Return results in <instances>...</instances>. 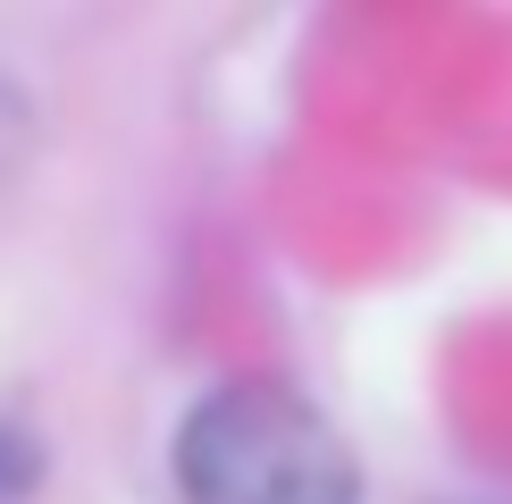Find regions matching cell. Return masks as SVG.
<instances>
[{
  "label": "cell",
  "instance_id": "6da1fadb",
  "mask_svg": "<svg viewBox=\"0 0 512 504\" xmlns=\"http://www.w3.org/2000/svg\"><path fill=\"white\" fill-rule=\"evenodd\" d=\"M177 496L185 504H361V471L345 437L294 387L236 378L185 412Z\"/></svg>",
  "mask_w": 512,
  "mask_h": 504
}]
</instances>
